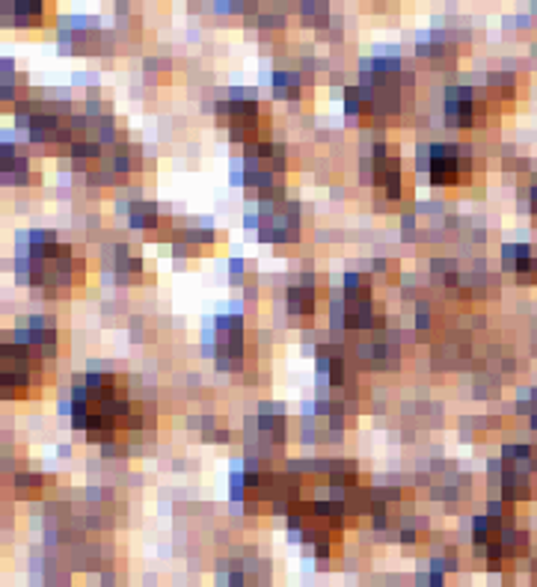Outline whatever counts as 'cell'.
Masks as SVG:
<instances>
[{
  "instance_id": "obj_10",
  "label": "cell",
  "mask_w": 537,
  "mask_h": 587,
  "mask_svg": "<svg viewBox=\"0 0 537 587\" xmlns=\"http://www.w3.org/2000/svg\"><path fill=\"white\" fill-rule=\"evenodd\" d=\"M217 333H220L217 336V356L229 368V359L244 353V324L238 318H223L217 324Z\"/></svg>"
},
{
  "instance_id": "obj_13",
  "label": "cell",
  "mask_w": 537,
  "mask_h": 587,
  "mask_svg": "<svg viewBox=\"0 0 537 587\" xmlns=\"http://www.w3.org/2000/svg\"><path fill=\"white\" fill-rule=\"evenodd\" d=\"M514 270H517L520 282H537V258H532V255H526Z\"/></svg>"
},
{
  "instance_id": "obj_8",
  "label": "cell",
  "mask_w": 537,
  "mask_h": 587,
  "mask_svg": "<svg viewBox=\"0 0 537 587\" xmlns=\"http://www.w3.org/2000/svg\"><path fill=\"white\" fill-rule=\"evenodd\" d=\"M223 110H229V128H232V137L235 140H244V143H253L262 131V116H259V104L253 101H235V104H226Z\"/></svg>"
},
{
  "instance_id": "obj_5",
  "label": "cell",
  "mask_w": 537,
  "mask_h": 587,
  "mask_svg": "<svg viewBox=\"0 0 537 587\" xmlns=\"http://www.w3.org/2000/svg\"><path fill=\"white\" fill-rule=\"evenodd\" d=\"M472 172V164L466 161L463 152H457L454 146H434L431 152V181L440 187H454L463 184Z\"/></svg>"
},
{
  "instance_id": "obj_4",
  "label": "cell",
  "mask_w": 537,
  "mask_h": 587,
  "mask_svg": "<svg viewBox=\"0 0 537 587\" xmlns=\"http://www.w3.org/2000/svg\"><path fill=\"white\" fill-rule=\"evenodd\" d=\"M446 95V116L451 125H457V128L481 125V119H484V98L475 89L451 86Z\"/></svg>"
},
{
  "instance_id": "obj_3",
  "label": "cell",
  "mask_w": 537,
  "mask_h": 587,
  "mask_svg": "<svg viewBox=\"0 0 537 587\" xmlns=\"http://www.w3.org/2000/svg\"><path fill=\"white\" fill-rule=\"evenodd\" d=\"M342 318H345V327H348V330H371L374 312H371V288H368V279H362V276H348Z\"/></svg>"
},
{
  "instance_id": "obj_11",
  "label": "cell",
  "mask_w": 537,
  "mask_h": 587,
  "mask_svg": "<svg viewBox=\"0 0 537 587\" xmlns=\"http://www.w3.org/2000/svg\"><path fill=\"white\" fill-rule=\"evenodd\" d=\"M9 18V24L15 27H42L45 18H48V6L45 3H12V6H3V21Z\"/></svg>"
},
{
  "instance_id": "obj_9",
  "label": "cell",
  "mask_w": 537,
  "mask_h": 587,
  "mask_svg": "<svg viewBox=\"0 0 537 587\" xmlns=\"http://www.w3.org/2000/svg\"><path fill=\"white\" fill-rule=\"evenodd\" d=\"M398 359V344L386 333H368L359 344V362L368 368H386V362Z\"/></svg>"
},
{
  "instance_id": "obj_14",
  "label": "cell",
  "mask_w": 537,
  "mask_h": 587,
  "mask_svg": "<svg viewBox=\"0 0 537 587\" xmlns=\"http://www.w3.org/2000/svg\"><path fill=\"white\" fill-rule=\"evenodd\" d=\"M529 205H532V214H537V184L532 187V193H529Z\"/></svg>"
},
{
  "instance_id": "obj_12",
  "label": "cell",
  "mask_w": 537,
  "mask_h": 587,
  "mask_svg": "<svg viewBox=\"0 0 537 587\" xmlns=\"http://www.w3.org/2000/svg\"><path fill=\"white\" fill-rule=\"evenodd\" d=\"M315 306H318V297H315L312 279L306 276V285H294L288 291V312H294V315H315Z\"/></svg>"
},
{
  "instance_id": "obj_7",
  "label": "cell",
  "mask_w": 537,
  "mask_h": 587,
  "mask_svg": "<svg viewBox=\"0 0 537 587\" xmlns=\"http://www.w3.org/2000/svg\"><path fill=\"white\" fill-rule=\"evenodd\" d=\"M368 167H371V181L380 190H386V196H392V199L401 196V164H398L395 152H389L386 146H377Z\"/></svg>"
},
{
  "instance_id": "obj_1",
  "label": "cell",
  "mask_w": 537,
  "mask_h": 587,
  "mask_svg": "<svg viewBox=\"0 0 537 587\" xmlns=\"http://www.w3.org/2000/svg\"><path fill=\"white\" fill-rule=\"evenodd\" d=\"M3 398L21 401L36 395V386H42V365L48 362L36 347L12 338L3 344Z\"/></svg>"
},
{
  "instance_id": "obj_6",
  "label": "cell",
  "mask_w": 537,
  "mask_h": 587,
  "mask_svg": "<svg viewBox=\"0 0 537 587\" xmlns=\"http://www.w3.org/2000/svg\"><path fill=\"white\" fill-rule=\"evenodd\" d=\"M297 229H300V217L297 208L288 202H268L265 205V217H262V235L273 244H285V241H297Z\"/></svg>"
},
{
  "instance_id": "obj_2",
  "label": "cell",
  "mask_w": 537,
  "mask_h": 587,
  "mask_svg": "<svg viewBox=\"0 0 537 587\" xmlns=\"http://www.w3.org/2000/svg\"><path fill=\"white\" fill-rule=\"evenodd\" d=\"M537 481V448L511 445L502 457V496L508 502H526Z\"/></svg>"
},
{
  "instance_id": "obj_15",
  "label": "cell",
  "mask_w": 537,
  "mask_h": 587,
  "mask_svg": "<svg viewBox=\"0 0 537 587\" xmlns=\"http://www.w3.org/2000/svg\"><path fill=\"white\" fill-rule=\"evenodd\" d=\"M529 416H532V424L537 427V392H535V398H532V407H529Z\"/></svg>"
}]
</instances>
